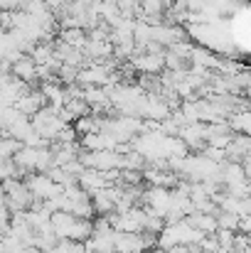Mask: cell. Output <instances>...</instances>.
Here are the masks:
<instances>
[{"mask_svg": "<svg viewBox=\"0 0 251 253\" xmlns=\"http://www.w3.org/2000/svg\"><path fill=\"white\" fill-rule=\"evenodd\" d=\"M146 249L141 234H128V231H116V251L118 253H141Z\"/></svg>", "mask_w": 251, "mask_h": 253, "instance_id": "cell-1", "label": "cell"}, {"mask_svg": "<svg viewBox=\"0 0 251 253\" xmlns=\"http://www.w3.org/2000/svg\"><path fill=\"white\" fill-rule=\"evenodd\" d=\"M187 221L197 229V231H202L204 236H212V234H217L219 231V221H217V214H204V211H195V214H190L187 216Z\"/></svg>", "mask_w": 251, "mask_h": 253, "instance_id": "cell-2", "label": "cell"}, {"mask_svg": "<svg viewBox=\"0 0 251 253\" xmlns=\"http://www.w3.org/2000/svg\"><path fill=\"white\" fill-rule=\"evenodd\" d=\"M165 54H148V52H146L143 57L136 59V69H141V72H146V74L151 77V74H155V72L163 69V64H165Z\"/></svg>", "mask_w": 251, "mask_h": 253, "instance_id": "cell-3", "label": "cell"}, {"mask_svg": "<svg viewBox=\"0 0 251 253\" xmlns=\"http://www.w3.org/2000/svg\"><path fill=\"white\" fill-rule=\"evenodd\" d=\"M234 128L239 133H244L247 138H251V113H239L234 116Z\"/></svg>", "mask_w": 251, "mask_h": 253, "instance_id": "cell-4", "label": "cell"}, {"mask_svg": "<svg viewBox=\"0 0 251 253\" xmlns=\"http://www.w3.org/2000/svg\"><path fill=\"white\" fill-rule=\"evenodd\" d=\"M160 7H163V0H141V10L148 12V15L160 12Z\"/></svg>", "mask_w": 251, "mask_h": 253, "instance_id": "cell-5", "label": "cell"}, {"mask_svg": "<svg viewBox=\"0 0 251 253\" xmlns=\"http://www.w3.org/2000/svg\"><path fill=\"white\" fill-rule=\"evenodd\" d=\"M244 169H247V177L251 179V158H249V163H247V168H244Z\"/></svg>", "mask_w": 251, "mask_h": 253, "instance_id": "cell-6", "label": "cell"}]
</instances>
